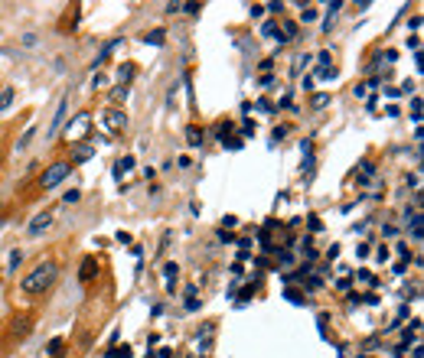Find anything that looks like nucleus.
Returning <instances> with one entry per match:
<instances>
[{"label": "nucleus", "instance_id": "f257e3e1", "mask_svg": "<svg viewBox=\"0 0 424 358\" xmlns=\"http://www.w3.org/2000/svg\"><path fill=\"white\" fill-rule=\"evenodd\" d=\"M55 277H59V264L55 260H39L33 271H26V277L20 280V290L26 296H43L55 283Z\"/></svg>", "mask_w": 424, "mask_h": 358}, {"label": "nucleus", "instance_id": "f03ea898", "mask_svg": "<svg viewBox=\"0 0 424 358\" xmlns=\"http://www.w3.org/2000/svg\"><path fill=\"white\" fill-rule=\"evenodd\" d=\"M69 173H72V163H69V160H55V163H49L43 173H39V179H36L39 192H49V189H55V186H62Z\"/></svg>", "mask_w": 424, "mask_h": 358}, {"label": "nucleus", "instance_id": "7ed1b4c3", "mask_svg": "<svg viewBox=\"0 0 424 358\" xmlns=\"http://www.w3.org/2000/svg\"><path fill=\"white\" fill-rule=\"evenodd\" d=\"M65 114H69V98H59V108H55V114H53V124H49V130H46V137H55V134H59Z\"/></svg>", "mask_w": 424, "mask_h": 358}, {"label": "nucleus", "instance_id": "20e7f679", "mask_svg": "<svg viewBox=\"0 0 424 358\" xmlns=\"http://www.w3.org/2000/svg\"><path fill=\"white\" fill-rule=\"evenodd\" d=\"M49 225H53V215H49V212H43V215H36L30 225H26V235H33V238H36V235H43Z\"/></svg>", "mask_w": 424, "mask_h": 358}, {"label": "nucleus", "instance_id": "39448f33", "mask_svg": "<svg viewBox=\"0 0 424 358\" xmlns=\"http://www.w3.org/2000/svg\"><path fill=\"white\" fill-rule=\"evenodd\" d=\"M95 273H98V260H95V257H85V260H82V271H78V280L88 283Z\"/></svg>", "mask_w": 424, "mask_h": 358}, {"label": "nucleus", "instance_id": "423d86ee", "mask_svg": "<svg viewBox=\"0 0 424 358\" xmlns=\"http://www.w3.org/2000/svg\"><path fill=\"white\" fill-rule=\"evenodd\" d=\"M203 140H206V130L189 124V127H186V143H189V147H203Z\"/></svg>", "mask_w": 424, "mask_h": 358}, {"label": "nucleus", "instance_id": "0eeeda50", "mask_svg": "<svg viewBox=\"0 0 424 358\" xmlns=\"http://www.w3.org/2000/svg\"><path fill=\"white\" fill-rule=\"evenodd\" d=\"M261 36H268V39H277V43H287V39L281 36V30H277V23H274V20H268L264 26H261Z\"/></svg>", "mask_w": 424, "mask_h": 358}, {"label": "nucleus", "instance_id": "6e6552de", "mask_svg": "<svg viewBox=\"0 0 424 358\" xmlns=\"http://www.w3.org/2000/svg\"><path fill=\"white\" fill-rule=\"evenodd\" d=\"M144 43H150V46H163V43H166V33H163V30H153V33H147V36H144Z\"/></svg>", "mask_w": 424, "mask_h": 358}, {"label": "nucleus", "instance_id": "1a4fd4ad", "mask_svg": "<svg viewBox=\"0 0 424 358\" xmlns=\"http://www.w3.org/2000/svg\"><path fill=\"white\" fill-rule=\"evenodd\" d=\"M130 166H134V156H124V160H118V163H114V176H118V179H121V176L128 173Z\"/></svg>", "mask_w": 424, "mask_h": 358}, {"label": "nucleus", "instance_id": "9d476101", "mask_svg": "<svg viewBox=\"0 0 424 358\" xmlns=\"http://www.w3.org/2000/svg\"><path fill=\"white\" fill-rule=\"evenodd\" d=\"M13 95H17L13 88H3V91H0V114H3V111L13 104Z\"/></svg>", "mask_w": 424, "mask_h": 358}, {"label": "nucleus", "instance_id": "9b49d317", "mask_svg": "<svg viewBox=\"0 0 424 358\" xmlns=\"http://www.w3.org/2000/svg\"><path fill=\"white\" fill-rule=\"evenodd\" d=\"M92 153H95V150H92V147H78V150L72 153V160H69V163H72V166H75V163H85L88 156H92Z\"/></svg>", "mask_w": 424, "mask_h": 358}, {"label": "nucleus", "instance_id": "f8f14e48", "mask_svg": "<svg viewBox=\"0 0 424 358\" xmlns=\"http://www.w3.org/2000/svg\"><path fill=\"white\" fill-rule=\"evenodd\" d=\"M343 10V0H333V3H326V20L323 23H333V17Z\"/></svg>", "mask_w": 424, "mask_h": 358}, {"label": "nucleus", "instance_id": "ddd939ff", "mask_svg": "<svg viewBox=\"0 0 424 358\" xmlns=\"http://www.w3.org/2000/svg\"><path fill=\"white\" fill-rule=\"evenodd\" d=\"M375 176V166H372V160H362V173H359V183H366V179H372Z\"/></svg>", "mask_w": 424, "mask_h": 358}, {"label": "nucleus", "instance_id": "4468645a", "mask_svg": "<svg viewBox=\"0 0 424 358\" xmlns=\"http://www.w3.org/2000/svg\"><path fill=\"white\" fill-rule=\"evenodd\" d=\"M176 273H180V267H176L173 260H170V264H163V277H166V283H173Z\"/></svg>", "mask_w": 424, "mask_h": 358}, {"label": "nucleus", "instance_id": "2eb2a0df", "mask_svg": "<svg viewBox=\"0 0 424 358\" xmlns=\"http://www.w3.org/2000/svg\"><path fill=\"white\" fill-rule=\"evenodd\" d=\"M33 134H36V130H26V134H23V137H20V140H17V150H26V147H30V143H33Z\"/></svg>", "mask_w": 424, "mask_h": 358}, {"label": "nucleus", "instance_id": "dca6fc26", "mask_svg": "<svg viewBox=\"0 0 424 358\" xmlns=\"http://www.w3.org/2000/svg\"><path fill=\"white\" fill-rule=\"evenodd\" d=\"M78 199H82V192H78V189H69V192H62V202H65V205H72V202H78Z\"/></svg>", "mask_w": 424, "mask_h": 358}, {"label": "nucleus", "instance_id": "f3484780", "mask_svg": "<svg viewBox=\"0 0 424 358\" xmlns=\"http://www.w3.org/2000/svg\"><path fill=\"white\" fill-rule=\"evenodd\" d=\"M46 352H49V355H59V352H62V339H53V342H49V348H46Z\"/></svg>", "mask_w": 424, "mask_h": 358}, {"label": "nucleus", "instance_id": "a211bd4d", "mask_svg": "<svg viewBox=\"0 0 424 358\" xmlns=\"http://www.w3.org/2000/svg\"><path fill=\"white\" fill-rule=\"evenodd\" d=\"M20 260H23V251H10V271L20 267Z\"/></svg>", "mask_w": 424, "mask_h": 358}, {"label": "nucleus", "instance_id": "6ab92c4d", "mask_svg": "<svg viewBox=\"0 0 424 358\" xmlns=\"http://www.w3.org/2000/svg\"><path fill=\"white\" fill-rule=\"evenodd\" d=\"M411 118L421 120V98H414V101H411Z\"/></svg>", "mask_w": 424, "mask_h": 358}, {"label": "nucleus", "instance_id": "aec40b11", "mask_svg": "<svg viewBox=\"0 0 424 358\" xmlns=\"http://www.w3.org/2000/svg\"><path fill=\"white\" fill-rule=\"evenodd\" d=\"M130 352H128V345H121V348H114V352H108V358H128Z\"/></svg>", "mask_w": 424, "mask_h": 358}, {"label": "nucleus", "instance_id": "412c9836", "mask_svg": "<svg viewBox=\"0 0 424 358\" xmlns=\"http://www.w3.org/2000/svg\"><path fill=\"white\" fill-rule=\"evenodd\" d=\"M111 127H124V114H118V111H111Z\"/></svg>", "mask_w": 424, "mask_h": 358}, {"label": "nucleus", "instance_id": "4be33fe9", "mask_svg": "<svg viewBox=\"0 0 424 358\" xmlns=\"http://www.w3.org/2000/svg\"><path fill=\"white\" fill-rule=\"evenodd\" d=\"M130 75H134V68H130V65H124V68H118V78H121V82H128Z\"/></svg>", "mask_w": 424, "mask_h": 358}, {"label": "nucleus", "instance_id": "5701e85b", "mask_svg": "<svg viewBox=\"0 0 424 358\" xmlns=\"http://www.w3.org/2000/svg\"><path fill=\"white\" fill-rule=\"evenodd\" d=\"M235 225H239V218H235V215H225V218H222V231H225V228H235Z\"/></svg>", "mask_w": 424, "mask_h": 358}, {"label": "nucleus", "instance_id": "b1692460", "mask_svg": "<svg viewBox=\"0 0 424 358\" xmlns=\"http://www.w3.org/2000/svg\"><path fill=\"white\" fill-rule=\"evenodd\" d=\"M199 10H203V3H183V13H193V17H196Z\"/></svg>", "mask_w": 424, "mask_h": 358}, {"label": "nucleus", "instance_id": "393cba45", "mask_svg": "<svg viewBox=\"0 0 424 358\" xmlns=\"http://www.w3.org/2000/svg\"><path fill=\"white\" fill-rule=\"evenodd\" d=\"M166 13H183V3L173 0V3H166Z\"/></svg>", "mask_w": 424, "mask_h": 358}, {"label": "nucleus", "instance_id": "a878e982", "mask_svg": "<svg viewBox=\"0 0 424 358\" xmlns=\"http://www.w3.org/2000/svg\"><path fill=\"white\" fill-rule=\"evenodd\" d=\"M128 98V85H121V88H114V101H124Z\"/></svg>", "mask_w": 424, "mask_h": 358}, {"label": "nucleus", "instance_id": "bb28decb", "mask_svg": "<svg viewBox=\"0 0 424 358\" xmlns=\"http://www.w3.org/2000/svg\"><path fill=\"white\" fill-rule=\"evenodd\" d=\"M274 68V59H261V72H271Z\"/></svg>", "mask_w": 424, "mask_h": 358}, {"label": "nucleus", "instance_id": "cd10ccee", "mask_svg": "<svg viewBox=\"0 0 424 358\" xmlns=\"http://www.w3.org/2000/svg\"><path fill=\"white\" fill-rule=\"evenodd\" d=\"M176 166H180V170H189L193 163H189V156H180V160H176Z\"/></svg>", "mask_w": 424, "mask_h": 358}, {"label": "nucleus", "instance_id": "c85d7f7f", "mask_svg": "<svg viewBox=\"0 0 424 358\" xmlns=\"http://www.w3.org/2000/svg\"><path fill=\"white\" fill-rule=\"evenodd\" d=\"M395 251H398V257H411V251H408V244H398Z\"/></svg>", "mask_w": 424, "mask_h": 358}, {"label": "nucleus", "instance_id": "c756f323", "mask_svg": "<svg viewBox=\"0 0 424 358\" xmlns=\"http://www.w3.org/2000/svg\"><path fill=\"white\" fill-rule=\"evenodd\" d=\"M326 101H330V98H326V95H316V98H313V108H323Z\"/></svg>", "mask_w": 424, "mask_h": 358}]
</instances>
